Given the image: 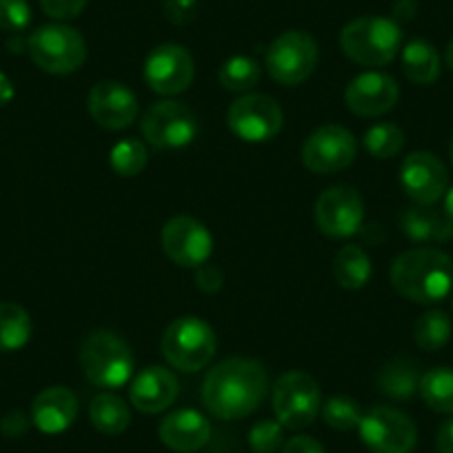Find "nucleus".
<instances>
[{
    "label": "nucleus",
    "instance_id": "f257e3e1",
    "mask_svg": "<svg viewBox=\"0 0 453 453\" xmlns=\"http://www.w3.org/2000/svg\"><path fill=\"white\" fill-rule=\"evenodd\" d=\"M269 378L251 358H226L209 369L203 382V404L218 420H241L263 404Z\"/></svg>",
    "mask_w": 453,
    "mask_h": 453
},
{
    "label": "nucleus",
    "instance_id": "f03ea898",
    "mask_svg": "<svg viewBox=\"0 0 453 453\" xmlns=\"http://www.w3.org/2000/svg\"><path fill=\"white\" fill-rule=\"evenodd\" d=\"M389 278L391 287L411 303H440L453 289V258L435 247L407 250L395 256Z\"/></svg>",
    "mask_w": 453,
    "mask_h": 453
},
{
    "label": "nucleus",
    "instance_id": "7ed1b4c3",
    "mask_svg": "<svg viewBox=\"0 0 453 453\" xmlns=\"http://www.w3.org/2000/svg\"><path fill=\"white\" fill-rule=\"evenodd\" d=\"M81 367L87 380L100 389H120L134 376L132 347L116 331H91L81 345Z\"/></svg>",
    "mask_w": 453,
    "mask_h": 453
},
{
    "label": "nucleus",
    "instance_id": "20e7f679",
    "mask_svg": "<svg viewBox=\"0 0 453 453\" xmlns=\"http://www.w3.org/2000/svg\"><path fill=\"white\" fill-rule=\"evenodd\" d=\"M342 54L363 67H385L403 50V29L394 19L360 16L340 32Z\"/></svg>",
    "mask_w": 453,
    "mask_h": 453
},
{
    "label": "nucleus",
    "instance_id": "39448f33",
    "mask_svg": "<svg viewBox=\"0 0 453 453\" xmlns=\"http://www.w3.org/2000/svg\"><path fill=\"white\" fill-rule=\"evenodd\" d=\"M216 345V334L209 322L198 316H182L165 329L160 349L173 369L194 373L211 363Z\"/></svg>",
    "mask_w": 453,
    "mask_h": 453
},
{
    "label": "nucleus",
    "instance_id": "423d86ee",
    "mask_svg": "<svg viewBox=\"0 0 453 453\" xmlns=\"http://www.w3.org/2000/svg\"><path fill=\"white\" fill-rule=\"evenodd\" d=\"M29 58L38 69L54 76L78 72L87 58V45L81 32L63 23H50L32 32L27 41Z\"/></svg>",
    "mask_w": 453,
    "mask_h": 453
},
{
    "label": "nucleus",
    "instance_id": "0eeeda50",
    "mask_svg": "<svg viewBox=\"0 0 453 453\" xmlns=\"http://www.w3.org/2000/svg\"><path fill=\"white\" fill-rule=\"evenodd\" d=\"M273 413L285 429H304L320 413L322 398L316 378L307 372H287L273 385Z\"/></svg>",
    "mask_w": 453,
    "mask_h": 453
},
{
    "label": "nucleus",
    "instance_id": "6e6552de",
    "mask_svg": "<svg viewBox=\"0 0 453 453\" xmlns=\"http://www.w3.org/2000/svg\"><path fill=\"white\" fill-rule=\"evenodd\" d=\"M318 65V42L307 32H285L267 47L265 67L285 87H298L311 78Z\"/></svg>",
    "mask_w": 453,
    "mask_h": 453
},
{
    "label": "nucleus",
    "instance_id": "1a4fd4ad",
    "mask_svg": "<svg viewBox=\"0 0 453 453\" xmlns=\"http://www.w3.org/2000/svg\"><path fill=\"white\" fill-rule=\"evenodd\" d=\"M141 134L156 150H180L198 136V120L187 104L160 100L142 113Z\"/></svg>",
    "mask_w": 453,
    "mask_h": 453
},
{
    "label": "nucleus",
    "instance_id": "9d476101",
    "mask_svg": "<svg viewBox=\"0 0 453 453\" xmlns=\"http://www.w3.org/2000/svg\"><path fill=\"white\" fill-rule=\"evenodd\" d=\"M358 431L372 453H413L418 444L416 422L404 411L387 404L369 409Z\"/></svg>",
    "mask_w": 453,
    "mask_h": 453
},
{
    "label": "nucleus",
    "instance_id": "9b49d317",
    "mask_svg": "<svg viewBox=\"0 0 453 453\" xmlns=\"http://www.w3.org/2000/svg\"><path fill=\"white\" fill-rule=\"evenodd\" d=\"M282 107L267 94H245L226 109V125L245 142H267L282 129Z\"/></svg>",
    "mask_w": 453,
    "mask_h": 453
},
{
    "label": "nucleus",
    "instance_id": "f8f14e48",
    "mask_svg": "<svg viewBox=\"0 0 453 453\" xmlns=\"http://www.w3.org/2000/svg\"><path fill=\"white\" fill-rule=\"evenodd\" d=\"M358 154L356 136L342 125H322L304 141L303 165L313 173H335L349 167Z\"/></svg>",
    "mask_w": 453,
    "mask_h": 453
},
{
    "label": "nucleus",
    "instance_id": "ddd939ff",
    "mask_svg": "<svg viewBox=\"0 0 453 453\" xmlns=\"http://www.w3.org/2000/svg\"><path fill=\"white\" fill-rule=\"evenodd\" d=\"M313 220L325 236L349 238L365 225V203L354 187L334 185L318 196Z\"/></svg>",
    "mask_w": 453,
    "mask_h": 453
},
{
    "label": "nucleus",
    "instance_id": "4468645a",
    "mask_svg": "<svg viewBox=\"0 0 453 453\" xmlns=\"http://www.w3.org/2000/svg\"><path fill=\"white\" fill-rule=\"evenodd\" d=\"M160 242L173 265L196 269L209 263L213 251V236L207 226L191 216H173L165 222Z\"/></svg>",
    "mask_w": 453,
    "mask_h": 453
},
{
    "label": "nucleus",
    "instance_id": "2eb2a0df",
    "mask_svg": "<svg viewBox=\"0 0 453 453\" xmlns=\"http://www.w3.org/2000/svg\"><path fill=\"white\" fill-rule=\"evenodd\" d=\"M196 65L189 51L176 42H165L151 50L145 60V82L160 96H178L194 82Z\"/></svg>",
    "mask_w": 453,
    "mask_h": 453
},
{
    "label": "nucleus",
    "instance_id": "dca6fc26",
    "mask_svg": "<svg viewBox=\"0 0 453 453\" xmlns=\"http://www.w3.org/2000/svg\"><path fill=\"white\" fill-rule=\"evenodd\" d=\"M400 185L416 204H435L449 189V173L431 151H413L400 165Z\"/></svg>",
    "mask_w": 453,
    "mask_h": 453
},
{
    "label": "nucleus",
    "instance_id": "f3484780",
    "mask_svg": "<svg viewBox=\"0 0 453 453\" xmlns=\"http://www.w3.org/2000/svg\"><path fill=\"white\" fill-rule=\"evenodd\" d=\"M87 109L96 125L109 129V132H120L136 123L138 98L123 82L100 81L91 87Z\"/></svg>",
    "mask_w": 453,
    "mask_h": 453
},
{
    "label": "nucleus",
    "instance_id": "a211bd4d",
    "mask_svg": "<svg viewBox=\"0 0 453 453\" xmlns=\"http://www.w3.org/2000/svg\"><path fill=\"white\" fill-rule=\"evenodd\" d=\"M400 87L395 78L382 72H365L356 76L345 89V104L351 113L363 119H378L395 107Z\"/></svg>",
    "mask_w": 453,
    "mask_h": 453
},
{
    "label": "nucleus",
    "instance_id": "6ab92c4d",
    "mask_svg": "<svg viewBox=\"0 0 453 453\" xmlns=\"http://www.w3.org/2000/svg\"><path fill=\"white\" fill-rule=\"evenodd\" d=\"M178 378L173 376L172 369L160 367H145L136 378L132 380L129 387V400L138 411L147 413H160L173 404L178 398Z\"/></svg>",
    "mask_w": 453,
    "mask_h": 453
},
{
    "label": "nucleus",
    "instance_id": "aec40b11",
    "mask_svg": "<svg viewBox=\"0 0 453 453\" xmlns=\"http://www.w3.org/2000/svg\"><path fill=\"white\" fill-rule=\"evenodd\" d=\"M158 435L165 447L172 451L196 453L207 447L211 438V425L196 409H178L160 422Z\"/></svg>",
    "mask_w": 453,
    "mask_h": 453
},
{
    "label": "nucleus",
    "instance_id": "412c9836",
    "mask_svg": "<svg viewBox=\"0 0 453 453\" xmlns=\"http://www.w3.org/2000/svg\"><path fill=\"white\" fill-rule=\"evenodd\" d=\"M78 418V398L67 387H47L32 403V425L47 435L67 431Z\"/></svg>",
    "mask_w": 453,
    "mask_h": 453
},
{
    "label": "nucleus",
    "instance_id": "4be33fe9",
    "mask_svg": "<svg viewBox=\"0 0 453 453\" xmlns=\"http://www.w3.org/2000/svg\"><path fill=\"white\" fill-rule=\"evenodd\" d=\"M400 229L413 242H449L453 241V222L434 204H413L400 213Z\"/></svg>",
    "mask_w": 453,
    "mask_h": 453
},
{
    "label": "nucleus",
    "instance_id": "5701e85b",
    "mask_svg": "<svg viewBox=\"0 0 453 453\" xmlns=\"http://www.w3.org/2000/svg\"><path fill=\"white\" fill-rule=\"evenodd\" d=\"M403 72L413 85L429 87L440 78V54L425 38H413L403 50Z\"/></svg>",
    "mask_w": 453,
    "mask_h": 453
},
{
    "label": "nucleus",
    "instance_id": "b1692460",
    "mask_svg": "<svg viewBox=\"0 0 453 453\" xmlns=\"http://www.w3.org/2000/svg\"><path fill=\"white\" fill-rule=\"evenodd\" d=\"M420 365L411 358H394L378 372V389L394 400H407L420 387Z\"/></svg>",
    "mask_w": 453,
    "mask_h": 453
},
{
    "label": "nucleus",
    "instance_id": "393cba45",
    "mask_svg": "<svg viewBox=\"0 0 453 453\" xmlns=\"http://www.w3.org/2000/svg\"><path fill=\"white\" fill-rule=\"evenodd\" d=\"M331 272H334V280L342 289H363L372 278V260L363 247L345 245L335 254Z\"/></svg>",
    "mask_w": 453,
    "mask_h": 453
},
{
    "label": "nucleus",
    "instance_id": "a878e982",
    "mask_svg": "<svg viewBox=\"0 0 453 453\" xmlns=\"http://www.w3.org/2000/svg\"><path fill=\"white\" fill-rule=\"evenodd\" d=\"M89 420L96 431L104 435H119L127 431L132 411L127 403L116 394H100L89 404Z\"/></svg>",
    "mask_w": 453,
    "mask_h": 453
},
{
    "label": "nucleus",
    "instance_id": "bb28decb",
    "mask_svg": "<svg viewBox=\"0 0 453 453\" xmlns=\"http://www.w3.org/2000/svg\"><path fill=\"white\" fill-rule=\"evenodd\" d=\"M32 331L27 309L14 303H0V354L23 349L32 338Z\"/></svg>",
    "mask_w": 453,
    "mask_h": 453
},
{
    "label": "nucleus",
    "instance_id": "cd10ccee",
    "mask_svg": "<svg viewBox=\"0 0 453 453\" xmlns=\"http://www.w3.org/2000/svg\"><path fill=\"white\" fill-rule=\"evenodd\" d=\"M422 400L438 413H453V367H434L420 378Z\"/></svg>",
    "mask_w": 453,
    "mask_h": 453
},
{
    "label": "nucleus",
    "instance_id": "c85d7f7f",
    "mask_svg": "<svg viewBox=\"0 0 453 453\" xmlns=\"http://www.w3.org/2000/svg\"><path fill=\"white\" fill-rule=\"evenodd\" d=\"M451 318L440 309L422 313L413 325V340L422 351H440L451 340Z\"/></svg>",
    "mask_w": 453,
    "mask_h": 453
},
{
    "label": "nucleus",
    "instance_id": "c756f323",
    "mask_svg": "<svg viewBox=\"0 0 453 453\" xmlns=\"http://www.w3.org/2000/svg\"><path fill=\"white\" fill-rule=\"evenodd\" d=\"M218 81H220L222 89L232 91V94H247L258 85L260 65L250 56H234L220 67Z\"/></svg>",
    "mask_w": 453,
    "mask_h": 453
},
{
    "label": "nucleus",
    "instance_id": "7c9ffc66",
    "mask_svg": "<svg viewBox=\"0 0 453 453\" xmlns=\"http://www.w3.org/2000/svg\"><path fill=\"white\" fill-rule=\"evenodd\" d=\"M147 160H150L147 147L138 138H125V141L116 142L109 154L111 169L123 178L141 176L147 167Z\"/></svg>",
    "mask_w": 453,
    "mask_h": 453
},
{
    "label": "nucleus",
    "instance_id": "2f4dec72",
    "mask_svg": "<svg viewBox=\"0 0 453 453\" xmlns=\"http://www.w3.org/2000/svg\"><path fill=\"white\" fill-rule=\"evenodd\" d=\"M363 145L373 158H394L404 147V132L394 123H376L365 132Z\"/></svg>",
    "mask_w": 453,
    "mask_h": 453
},
{
    "label": "nucleus",
    "instance_id": "473e14b6",
    "mask_svg": "<svg viewBox=\"0 0 453 453\" xmlns=\"http://www.w3.org/2000/svg\"><path fill=\"white\" fill-rule=\"evenodd\" d=\"M363 416L365 413L360 404L354 398H347V395H334V398L322 404V418L335 431L358 429Z\"/></svg>",
    "mask_w": 453,
    "mask_h": 453
},
{
    "label": "nucleus",
    "instance_id": "72a5a7b5",
    "mask_svg": "<svg viewBox=\"0 0 453 453\" xmlns=\"http://www.w3.org/2000/svg\"><path fill=\"white\" fill-rule=\"evenodd\" d=\"M285 426L278 420H260L250 431V447L254 453H276L285 444Z\"/></svg>",
    "mask_w": 453,
    "mask_h": 453
},
{
    "label": "nucleus",
    "instance_id": "f704fd0d",
    "mask_svg": "<svg viewBox=\"0 0 453 453\" xmlns=\"http://www.w3.org/2000/svg\"><path fill=\"white\" fill-rule=\"evenodd\" d=\"M32 23V7L27 0H0V29L23 32Z\"/></svg>",
    "mask_w": 453,
    "mask_h": 453
},
{
    "label": "nucleus",
    "instance_id": "c9c22d12",
    "mask_svg": "<svg viewBox=\"0 0 453 453\" xmlns=\"http://www.w3.org/2000/svg\"><path fill=\"white\" fill-rule=\"evenodd\" d=\"M89 0H41V7L50 19L72 20L87 7Z\"/></svg>",
    "mask_w": 453,
    "mask_h": 453
},
{
    "label": "nucleus",
    "instance_id": "e433bc0d",
    "mask_svg": "<svg viewBox=\"0 0 453 453\" xmlns=\"http://www.w3.org/2000/svg\"><path fill=\"white\" fill-rule=\"evenodd\" d=\"M222 282H225V276H222V272L216 265L204 263L200 267H196V285L204 294H216V291H220Z\"/></svg>",
    "mask_w": 453,
    "mask_h": 453
},
{
    "label": "nucleus",
    "instance_id": "4c0bfd02",
    "mask_svg": "<svg viewBox=\"0 0 453 453\" xmlns=\"http://www.w3.org/2000/svg\"><path fill=\"white\" fill-rule=\"evenodd\" d=\"M198 12V0H167L165 3V14L176 25L189 23Z\"/></svg>",
    "mask_w": 453,
    "mask_h": 453
},
{
    "label": "nucleus",
    "instance_id": "58836bf2",
    "mask_svg": "<svg viewBox=\"0 0 453 453\" xmlns=\"http://www.w3.org/2000/svg\"><path fill=\"white\" fill-rule=\"evenodd\" d=\"M29 425H32V418L25 416L23 411H12L0 420V431L10 438H19V435L27 434Z\"/></svg>",
    "mask_w": 453,
    "mask_h": 453
},
{
    "label": "nucleus",
    "instance_id": "ea45409f",
    "mask_svg": "<svg viewBox=\"0 0 453 453\" xmlns=\"http://www.w3.org/2000/svg\"><path fill=\"white\" fill-rule=\"evenodd\" d=\"M282 453H325V449L311 435H296L282 444Z\"/></svg>",
    "mask_w": 453,
    "mask_h": 453
},
{
    "label": "nucleus",
    "instance_id": "a19ab883",
    "mask_svg": "<svg viewBox=\"0 0 453 453\" xmlns=\"http://www.w3.org/2000/svg\"><path fill=\"white\" fill-rule=\"evenodd\" d=\"M435 444H438V453H453V418L440 426Z\"/></svg>",
    "mask_w": 453,
    "mask_h": 453
},
{
    "label": "nucleus",
    "instance_id": "79ce46f5",
    "mask_svg": "<svg viewBox=\"0 0 453 453\" xmlns=\"http://www.w3.org/2000/svg\"><path fill=\"white\" fill-rule=\"evenodd\" d=\"M418 5L416 0H398L394 7V20L395 23H403V20H411L416 16Z\"/></svg>",
    "mask_w": 453,
    "mask_h": 453
},
{
    "label": "nucleus",
    "instance_id": "37998d69",
    "mask_svg": "<svg viewBox=\"0 0 453 453\" xmlns=\"http://www.w3.org/2000/svg\"><path fill=\"white\" fill-rule=\"evenodd\" d=\"M14 98V85H12L10 76L0 72V104H7Z\"/></svg>",
    "mask_w": 453,
    "mask_h": 453
},
{
    "label": "nucleus",
    "instance_id": "c03bdc74",
    "mask_svg": "<svg viewBox=\"0 0 453 453\" xmlns=\"http://www.w3.org/2000/svg\"><path fill=\"white\" fill-rule=\"evenodd\" d=\"M444 213H447L453 222V187L447 189V194H444Z\"/></svg>",
    "mask_w": 453,
    "mask_h": 453
},
{
    "label": "nucleus",
    "instance_id": "a18cd8bd",
    "mask_svg": "<svg viewBox=\"0 0 453 453\" xmlns=\"http://www.w3.org/2000/svg\"><path fill=\"white\" fill-rule=\"evenodd\" d=\"M444 60H447V67L453 72V38H451V42L447 45V51H444Z\"/></svg>",
    "mask_w": 453,
    "mask_h": 453
},
{
    "label": "nucleus",
    "instance_id": "49530a36",
    "mask_svg": "<svg viewBox=\"0 0 453 453\" xmlns=\"http://www.w3.org/2000/svg\"><path fill=\"white\" fill-rule=\"evenodd\" d=\"M449 156H451V163H453V136H451V142H449Z\"/></svg>",
    "mask_w": 453,
    "mask_h": 453
}]
</instances>
